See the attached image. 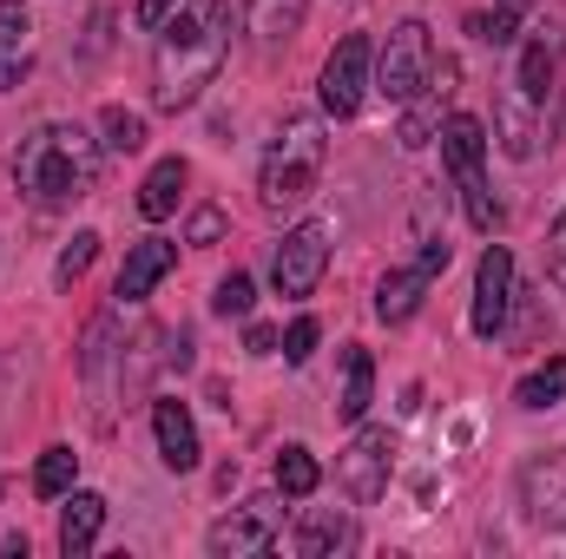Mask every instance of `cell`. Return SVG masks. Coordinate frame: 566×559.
Wrapping results in <instances>:
<instances>
[{"instance_id": "6da1fadb", "label": "cell", "mask_w": 566, "mask_h": 559, "mask_svg": "<svg viewBox=\"0 0 566 559\" xmlns=\"http://www.w3.org/2000/svg\"><path fill=\"white\" fill-rule=\"evenodd\" d=\"M231 53V0H185L151 40V106L185 113L205 99Z\"/></svg>"}, {"instance_id": "7a4b0ae2", "label": "cell", "mask_w": 566, "mask_h": 559, "mask_svg": "<svg viewBox=\"0 0 566 559\" xmlns=\"http://www.w3.org/2000/svg\"><path fill=\"white\" fill-rule=\"evenodd\" d=\"M13 184L33 211H73L99 184V139H86L73 119L33 126L13 151Z\"/></svg>"}, {"instance_id": "3957f363", "label": "cell", "mask_w": 566, "mask_h": 559, "mask_svg": "<svg viewBox=\"0 0 566 559\" xmlns=\"http://www.w3.org/2000/svg\"><path fill=\"white\" fill-rule=\"evenodd\" d=\"M323 178V119L316 113H290L277 126V139L264 151V171H258V204L283 218V211H303L310 191Z\"/></svg>"}, {"instance_id": "277c9868", "label": "cell", "mask_w": 566, "mask_h": 559, "mask_svg": "<svg viewBox=\"0 0 566 559\" xmlns=\"http://www.w3.org/2000/svg\"><path fill=\"white\" fill-rule=\"evenodd\" d=\"M441 165H448V178H454V191L468 204V224L481 238H494L501 231V204L488 191V126L474 113H448L441 119Z\"/></svg>"}, {"instance_id": "5b68a950", "label": "cell", "mask_w": 566, "mask_h": 559, "mask_svg": "<svg viewBox=\"0 0 566 559\" xmlns=\"http://www.w3.org/2000/svg\"><path fill=\"white\" fill-rule=\"evenodd\" d=\"M428 73H434V33H428V20H402V27H389L369 86H376L389 106H409V99L428 86Z\"/></svg>"}, {"instance_id": "8992f818", "label": "cell", "mask_w": 566, "mask_h": 559, "mask_svg": "<svg viewBox=\"0 0 566 559\" xmlns=\"http://www.w3.org/2000/svg\"><path fill=\"white\" fill-rule=\"evenodd\" d=\"M283 534V494H251L244 507H231L224 520H211L205 547L218 559H251V553H271Z\"/></svg>"}, {"instance_id": "52a82bcc", "label": "cell", "mask_w": 566, "mask_h": 559, "mask_svg": "<svg viewBox=\"0 0 566 559\" xmlns=\"http://www.w3.org/2000/svg\"><path fill=\"white\" fill-rule=\"evenodd\" d=\"M323 271H329V224H316V218L290 224L283 244H277V257H271V283H277V296H290V303L316 296Z\"/></svg>"}, {"instance_id": "ba28073f", "label": "cell", "mask_w": 566, "mask_h": 559, "mask_svg": "<svg viewBox=\"0 0 566 559\" xmlns=\"http://www.w3.org/2000/svg\"><path fill=\"white\" fill-rule=\"evenodd\" d=\"M369 80H376V46H369V33H343L336 53L323 60V113H329V119H356L363 99H369Z\"/></svg>"}, {"instance_id": "9c48e42d", "label": "cell", "mask_w": 566, "mask_h": 559, "mask_svg": "<svg viewBox=\"0 0 566 559\" xmlns=\"http://www.w3.org/2000/svg\"><path fill=\"white\" fill-rule=\"evenodd\" d=\"M389 474H396V434L389 428H356V441L336 454V481L356 507H376L389 494Z\"/></svg>"}, {"instance_id": "30bf717a", "label": "cell", "mask_w": 566, "mask_h": 559, "mask_svg": "<svg viewBox=\"0 0 566 559\" xmlns=\"http://www.w3.org/2000/svg\"><path fill=\"white\" fill-rule=\"evenodd\" d=\"M448 257H454L448 238H422V257H416V264H396L389 277L376 283V316H382V323H409V316L422 309L428 283L448 271Z\"/></svg>"}, {"instance_id": "8fae6325", "label": "cell", "mask_w": 566, "mask_h": 559, "mask_svg": "<svg viewBox=\"0 0 566 559\" xmlns=\"http://www.w3.org/2000/svg\"><path fill=\"white\" fill-rule=\"evenodd\" d=\"M507 303H514V251L507 244H488L481 264H474V309H468V329L481 342H494L507 329Z\"/></svg>"}, {"instance_id": "7c38bea8", "label": "cell", "mask_w": 566, "mask_h": 559, "mask_svg": "<svg viewBox=\"0 0 566 559\" xmlns=\"http://www.w3.org/2000/svg\"><path fill=\"white\" fill-rule=\"evenodd\" d=\"M521 507H527L534 527L566 534V447L527 454V467H521Z\"/></svg>"}, {"instance_id": "4fadbf2b", "label": "cell", "mask_w": 566, "mask_h": 559, "mask_svg": "<svg viewBox=\"0 0 566 559\" xmlns=\"http://www.w3.org/2000/svg\"><path fill=\"white\" fill-rule=\"evenodd\" d=\"M151 434H158V461L171 467V474H191L198 467V421H191V409L178 402V395H158L151 402Z\"/></svg>"}, {"instance_id": "5bb4252c", "label": "cell", "mask_w": 566, "mask_h": 559, "mask_svg": "<svg viewBox=\"0 0 566 559\" xmlns=\"http://www.w3.org/2000/svg\"><path fill=\"white\" fill-rule=\"evenodd\" d=\"M448 93H454V60H434L428 86L402 106V126H396V139L409 145V151H422V145L441 133V106H448Z\"/></svg>"}, {"instance_id": "9a60e30c", "label": "cell", "mask_w": 566, "mask_h": 559, "mask_svg": "<svg viewBox=\"0 0 566 559\" xmlns=\"http://www.w3.org/2000/svg\"><path fill=\"white\" fill-rule=\"evenodd\" d=\"M171 271H178V244H171V238H145V244L126 251V271L113 283V296H119V303H145Z\"/></svg>"}, {"instance_id": "2e32d148", "label": "cell", "mask_w": 566, "mask_h": 559, "mask_svg": "<svg viewBox=\"0 0 566 559\" xmlns=\"http://www.w3.org/2000/svg\"><path fill=\"white\" fill-rule=\"evenodd\" d=\"M554 73H560V27H534V40L521 46V66H514V93H527L534 106H547L554 93Z\"/></svg>"}, {"instance_id": "e0dca14e", "label": "cell", "mask_w": 566, "mask_h": 559, "mask_svg": "<svg viewBox=\"0 0 566 559\" xmlns=\"http://www.w3.org/2000/svg\"><path fill=\"white\" fill-rule=\"evenodd\" d=\"M494 133H501V151L507 158H534L541 139H547V126H541V106L527 99V93H501V106H494Z\"/></svg>"}, {"instance_id": "ac0fdd59", "label": "cell", "mask_w": 566, "mask_h": 559, "mask_svg": "<svg viewBox=\"0 0 566 559\" xmlns=\"http://www.w3.org/2000/svg\"><path fill=\"white\" fill-rule=\"evenodd\" d=\"M33 66V13L27 0H0V93H13Z\"/></svg>"}, {"instance_id": "d6986e66", "label": "cell", "mask_w": 566, "mask_h": 559, "mask_svg": "<svg viewBox=\"0 0 566 559\" xmlns=\"http://www.w3.org/2000/svg\"><path fill=\"white\" fill-rule=\"evenodd\" d=\"M99 527H106V494H66V514H60V553L86 559L99 547Z\"/></svg>"}, {"instance_id": "ffe728a7", "label": "cell", "mask_w": 566, "mask_h": 559, "mask_svg": "<svg viewBox=\"0 0 566 559\" xmlns=\"http://www.w3.org/2000/svg\"><path fill=\"white\" fill-rule=\"evenodd\" d=\"M369 402H376V362H369V349L363 342H349L343 349V395H336V421H356L369 415Z\"/></svg>"}, {"instance_id": "44dd1931", "label": "cell", "mask_w": 566, "mask_h": 559, "mask_svg": "<svg viewBox=\"0 0 566 559\" xmlns=\"http://www.w3.org/2000/svg\"><path fill=\"white\" fill-rule=\"evenodd\" d=\"M185 178H191L185 158H158V165L145 171V184H139V218L165 224V218L178 211V198H185Z\"/></svg>"}, {"instance_id": "7402d4cb", "label": "cell", "mask_w": 566, "mask_h": 559, "mask_svg": "<svg viewBox=\"0 0 566 559\" xmlns=\"http://www.w3.org/2000/svg\"><path fill=\"white\" fill-rule=\"evenodd\" d=\"M290 547H296L303 559H336V553H349V547H356V520L323 507V514H310V520L296 527V540H290Z\"/></svg>"}, {"instance_id": "603a6c76", "label": "cell", "mask_w": 566, "mask_h": 559, "mask_svg": "<svg viewBox=\"0 0 566 559\" xmlns=\"http://www.w3.org/2000/svg\"><path fill=\"white\" fill-rule=\"evenodd\" d=\"M244 27H251L264 46H283V40L303 27V0H244Z\"/></svg>"}, {"instance_id": "cb8c5ba5", "label": "cell", "mask_w": 566, "mask_h": 559, "mask_svg": "<svg viewBox=\"0 0 566 559\" xmlns=\"http://www.w3.org/2000/svg\"><path fill=\"white\" fill-rule=\"evenodd\" d=\"M316 487H323V467H316V454L290 441V447L277 454V494H283V500H310Z\"/></svg>"}, {"instance_id": "d4e9b609", "label": "cell", "mask_w": 566, "mask_h": 559, "mask_svg": "<svg viewBox=\"0 0 566 559\" xmlns=\"http://www.w3.org/2000/svg\"><path fill=\"white\" fill-rule=\"evenodd\" d=\"M514 402L521 409H554V402H566V356H547L541 369H527L521 389H514Z\"/></svg>"}, {"instance_id": "484cf974", "label": "cell", "mask_w": 566, "mask_h": 559, "mask_svg": "<svg viewBox=\"0 0 566 559\" xmlns=\"http://www.w3.org/2000/svg\"><path fill=\"white\" fill-rule=\"evenodd\" d=\"M73 474H80V454L73 447H46L40 467H33V494L40 500H66L73 494Z\"/></svg>"}, {"instance_id": "4316f807", "label": "cell", "mask_w": 566, "mask_h": 559, "mask_svg": "<svg viewBox=\"0 0 566 559\" xmlns=\"http://www.w3.org/2000/svg\"><path fill=\"white\" fill-rule=\"evenodd\" d=\"M93 257H99V231H73V244L60 251V264H53V283L60 289H73V283L93 271Z\"/></svg>"}, {"instance_id": "83f0119b", "label": "cell", "mask_w": 566, "mask_h": 559, "mask_svg": "<svg viewBox=\"0 0 566 559\" xmlns=\"http://www.w3.org/2000/svg\"><path fill=\"white\" fill-rule=\"evenodd\" d=\"M514 27H521V7H507V0H494L488 13H468V33H474L481 46H507Z\"/></svg>"}, {"instance_id": "f1b7e54d", "label": "cell", "mask_w": 566, "mask_h": 559, "mask_svg": "<svg viewBox=\"0 0 566 559\" xmlns=\"http://www.w3.org/2000/svg\"><path fill=\"white\" fill-rule=\"evenodd\" d=\"M99 133H106V151L126 158V151H139L145 145V119L139 113H126V106H106V113H99Z\"/></svg>"}, {"instance_id": "f546056e", "label": "cell", "mask_w": 566, "mask_h": 559, "mask_svg": "<svg viewBox=\"0 0 566 559\" xmlns=\"http://www.w3.org/2000/svg\"><path fill=\"white\" fill-rule=\"evenodd\" d=\"M251 303H258V283L244 277V271H231V277L211 289V309H218V316H238V323H244V316H251Z\"/></svg>"}, {"instance_id": "4dcf8cb0", "label": "cell", "mask_w": 566, "mask_h": 559, "mask_svg": "<svg viewBox=\"0 0 566 559\" xmlns=\"http://www.w3.org/2000/svg\"><path fill=\"white\" fill-rule=\"evenodd\" d=\"M316 342H323L316 316H296V323L283 329V362H310V356H316Z\"/></svg>"}, {"instance_id": "1f68e13d", "label": "cell", "mask_w": 566, "mask_h": 559, "mask_svg": "<svg viewBox=\"0 0 566 559\" xmlns=\"http://www.w3.org/2000/svg\"><path fill=\"white\" fill-rule=\"evenodd\" d=\"M218 238H224V211H218V204H198V211H191V224H185V244L211 251Z\"/></svg>"}, {"instance_id": "d6a6232c", "label": "cell", "mask_w": 566, "mask_h": 559, "mask_svg": "<svg viewBox=\"0 0 566 559\" xmlns=\"http://www.w3.org/2000/svg\"><path fill=\"white\" fill-rule=\"evenodd\" d=\"M547 277H554V289H566V211L554 218V231H547Z\"/></svg>"}, {"instance_id": "836d02e7", "label": "cell", "mask_w": 566, "mask_h": 559, "mask_svg": "<svg viewBox=\"0 0 566 559\" xmlns=\"http://www.w3.org/2000/svg\"><path fill=\"white\" fill-rule=\"evenodd\" d=\"M178 7H185V0H139V27H145V33H158Z\"/></svg>"}, {"instance_id": "e575fe53", "label": "cell", "mask_w": 566, "mask_h": 559, "mask_svg": "<svg viewBox=\"0 0 566 559\" xmlns=\"http://www.w3.org/2000/svg\"><path fill=\"white\" fill-rule=\"evenodd\" d=\"M277 329H271V323H251V329H244V349H251V356H277Z\"/></svg>"}, {"instance_id": "d590c367", "label": "cell", "mask_w": 566, "mask_h": 559, "mask_svg": "<svg viewBox=\"0 0 566 559\" xmlns=\"http://www.w3.org/2000/svg\"><path fill=\"white\" fill-rule=\"evenodd\" d=\"M507 7H521V13H527V7H534V0H507Z\"/></svg>"}]
</instances>
